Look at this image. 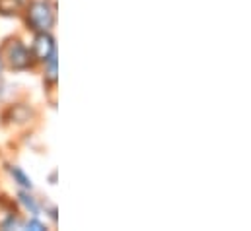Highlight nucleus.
<instances>
[{"instance_id":"f257e3e1","label":"nucleus","mask_w":251,"mask_h":231,"mask_svg":"<svg viewBox=\"0 0 251 231\" xmlns=\"http://www.w3.org/2000/svg\"><path fill=\"white\" fill-rule=\"evenodd\" d=\"M22 16L29 31H53L57 23V4L53 0H29Z\"/></svg>"},{"instance_id":"f03ea898","label":"nucleus","mask_w":251,"mask_h":231,"mask_svg":"<svg viewBox=\"0 0 251 231\" xmlns=\"http://www.w3.org/2000/svg\"><path fill=\"white\" fill-rule=\"evenodd\" d=\"M0 58L10 70H29L37 64L31 49L20 37H8L0 45Z\"/></svg>"},{"instance_id":"7ed1b4c3","label":"nucleus","mask_w":251,"mask_h":231,"mask_svg":"<svg viewBox=\"0 0 251 231\" xmlns=\"http://www.w3.org/2000/svg\"><path fill=\"white\" fill-rule=\"evenodd\" d=\"M29 49H31V55L35 58V62L43 64L53 53H57V43H55V37L51 35V31L33 33V41H31Z\"/></svg>"},{"instance_id":"20e7f679","label":"nucleus","mask_w":251,"mask_h":231,"mask_svg":"<svg viewBox=\"0 0 251 231\" xmlns=\"http://www.w3.org/2000/svg\"><path fill=\"white\" fill-rule=\"evenodd\" d=\"M41 66H43V80H45V84L55 86L57 80H59V51L53 53Z\"/></svg>"},{"instance_id":"39448f33","label":"nucleus","mask_w":251,"mask_h":231,"mask_svg":"<svg viewBox=\"0 0 251 231\" xmlns=\"http://www.w3.org/2000/svg\"><path fill=\"white\" fill-rule=\"evenodd\" d=\"M18 202L22 204V208H24L29 216H39V212H41V204H39L37 198L31 194V190L20 188V190H18Z\"/></svg>"},{"instance_id":"423d86ee","label":"nucleus","mask_w":251,"mask_h":231,"mask_svg":"<svg viewBox=\"0 0 251 231\" xmlns=\"http://www.w3.org/2000/svg\"><path fill=\"white\" fill-rule=\"evenodd\" d=\"M29 0H0V16L16 18L22 16Z\"/></svg>"},{"instance_id":"0eeeda50","label":"nucleus","mask_w":251,"mask_h":231,"mask_svg":"<svg viewBox=\"0 0 251 231\" xmlns=\"http://www.w3.org/2000/svg\"><path fill=\"white\" fill-rule=\"evenodd\" d=\"M8 173H10V177L14 179V183H16L20 188H25V190H31V188H33L31 179L25 175V171H24L22 167H18V165H8Z\"/></svg>"},{"instance_id":"6e6552de","label":"nucleus","mask_w":251,"mask_h":231,"mask_svg":"<svg viewBox=\"0 0 251 231\" xmlns=\"http://www.w3.org/2000/svg\"><path fill=\"white\" fill-rule=\"evenodd\" d=\"M24 230H31V231H45L47 226L39 220V216H31L29 220H24Z\"/></svg>"},{"instance_id":"1a4fd4ad","label":"nucleus","mask_w":251,"mask_h":231,"mask_svg":"<svg viewBox=\"0 0 251 231\" xmlns=\"http://www.w3.org/2000/svg\"><path fill=\"white\" fill-rule=\"evenodd\" d=\"M2 68H4V62H2V58H0V72H2Z\"/></svg>"}]
</instances>
